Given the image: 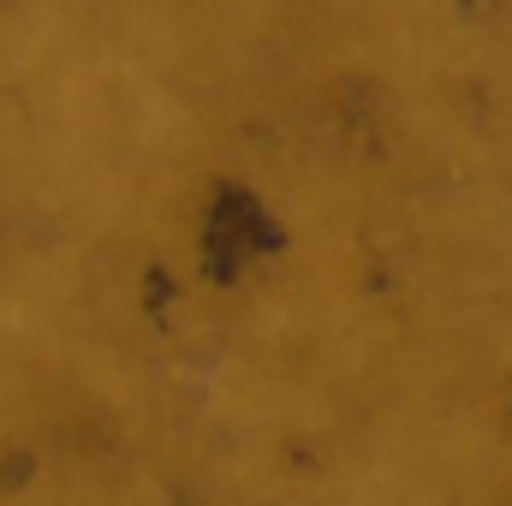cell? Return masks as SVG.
Masks as SVG:
<instances>
[{"mask_svg": "<svg viewBox=\"0 0 512 506\" xmlns=\"http://www.w3.org/2000/svg\"><path fill=\"white\" fill-rule=\"evenodd\" d=\"M268 239H274V227H268V215L256 209L251 197H227L221 215H215V227H209V256H215L221 274H233V268L251 251H262Z\"/></svg>", "mask_w": 512, "mask_h": 506, "instance_id": "obj_1", "label": "cell"}]
</instances>
